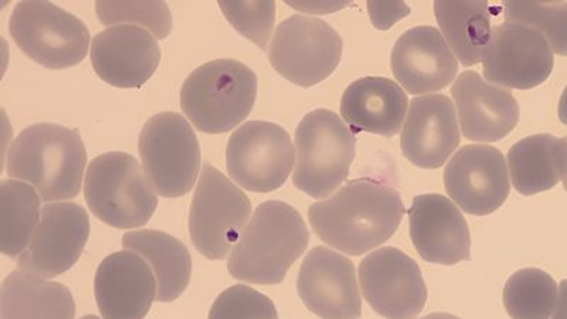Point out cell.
I'll list each match as a JSON object with an SVG mask.
<instances>
[{"mask_svg":"<svg viewBox=\"0 0 567 319\" xmlns=\"http://www.w3.org/2000/svg\"><path fill=\"white\" fill-rule=\"evenodd\" d=\"M404 213L406 207L394 187L362 177L313 204L308 216L313 231L328 246L362 256L396 233Z\"/></svg>","mask_w":567,"mask_h":319,"instance_id":"1","label":"cell"},{"mask_svg":"<svg viewBox=\"0 0 567 319\" xmlns=\"http://www.w3.org/2000/svg\"><path fill=\"white\" fill-rule=\"evenodd\" d=\"M310 231L300 213L280 200L257 207L229 257L237 280L277 286L307 250Z\"/></svg>","mask_w":567,"mask_h":319,"instance_id":"2","label":"cell"},{"mask_svg":"<svg viewBox=\"0 0 567 319\" xmlns=\"http://www.w3.org/2000/svg\"><path fill=\"white\" fill-rule=\"evenodd\" d=\"M85 164L87 152L78 131L55 124L29 126L7 155L8 175L28 182L45 202L78 196Z\"/></svg>","mask_w":567,"mask_h":319,"instance_id":"3","label":"cell"},{"mask_svg":"<svg viewBox=\"0 0 567 319\" xmlns=\"http://www.w3.org/2000/svg\"><path fill=\"white\" fill-rule=\"evenodd\" d=\"M257 75L246 64L220 59L200 65L181 90L187 119L205 134H225L250 115L257 97Z\"/></svg>","mask_w":567,"mask_h":319,"instance_id":"4","label":"cell"},{"mask_svg":"<svg viewBox=\"0 0 567 319\" xmlns=\"http://www.w3.org/2000/svg\"><path fill=\"white\" fill-rule=\"evenodd\" d=\"M354 156L357 136L341 116L313 110L297 126L293 186L313 199H323L348 179Z\"/></svg>","mask_w":567,"mask_h":319,"instance_id":"5","label":"cell"},{"mask_svg":"<svg viewBox=\"0 0 567 319\" xmlns=\"http://www.w3.org/2000/svg\"><path fill=\"white\" fill-rule=\"evenodd\" d=\"M84 196L90 210L115 229L145 226L158 206L144 168L125 152H109L91 161Z\"/></svg>","mask_w":567,"mask_h":319,"instance_id":"6","label":"cell"},{"mask_svg":"<svg viewBox=\"0 0 567 319\" xmlns=\"http://www.w3.org/2000/svg\"><path fill=\"white\" fill-rule=\"evenodd\" d=\"M251 202L210 164L197 182L189 215L190 239L197 251L210 260L230 255L250 222Z\"/></svg>","mask_w":567,"mask_h":319,"instance_id":"7","label":"cell"},{"mask_svg":"<svg viewBox=\"0 0 567 319\" xmlns=\"http://www.w3.org/2000/svg\"><path fill=\"white\" fill-rule=\"evenodd\" d=\"M142 168L156 195L181 197L194 189L200 172V146L184 116L161 113L142 128Z\"/></svg>","mask_w":567,"mask_h":319,"instance_id":"8","label":"cell"},{"mask_svg":"<svg viewBox=\"0 0 567 319\" xmlns=\"http://www.w3.org/2000/svg\"><path fill=\"white\" fill-rule=\"evenodd\" d=\"M14 43L49 70L78 65L90 49V33L74 14L49 2H20L9 19Z\"/></svg>","mask_w":567,"mask_h":319,"instance_id":"9","label":"cell"},{"mask_svg":"<svg viewBox=\"0 0 567 319\" xmlns=\"http://www.w3.org/2000/svg\"><path fill=\"white\" fill-rule=\"evenodd\" d=\"M342 49L341 35L327 22L296 14L277 28L268 59L284 79L307 89L337 70Z\"/></svg>","mask_w":567,"mask_h":319,"instance_id":"10","label":"cell"},{"mask_svg":"<svg viewBox=\"0 0 567 319\" xmlns=\"http://www.w3.org/2000/svg\"><path fill=\"white\" fill-rule=\"evenodd\" d=\"M296 162L290 135L268 121H250L230 136L227 172L237 185L256 194L280 189Z\"/></svg>","mask_w":567,"mask_h":319,"instance_id":"11","label":"cell"},{"mask_svg":"<svg viewBox=\"0 0 567 319\" xmlns=\"http://www.w3.org/2000/svg\"><path fill=\"white\" fill-rule=\"evenodd\" d=\"M363 297L374 312L386 319H414L427 301L422 270L396 247H383L359 266Z\"/></svg>","mask_w":567,"mask_h":319,"instance_id":"12","label":"cell"},{"mask_svg":"<svg viewBox=\"0 0 567 319\" xmlns=\"http://www.w3.org/2000/svg\"><path fill=\"white\" fill-rule=\"evenodd\" d=\"M89 236L84 207L70 202L45 205L29 247L18 258L19 270L43 280L62 276L79 261Z\"/></svg>","mask_w":567,"mask_h":319,"instance_id":"13","label":"cell"},{"mask_svg":"<svg viewBox=\"0 0 567 319\" xmlns=\"http://www.w3.org/2000/svg\"><path fill=\"white\" fill-rule=\"evenodd\" d=\"M555 60L544 35L524 24L493 29L483 55L485 79L501 88L529 90L549 79Z\"/></svg>","mask_w":567,"mask_h":319,"instance_id":"14","label":"cell"},{"mask_svg":"<svg viewBox=\"0 0 567 319\" xmlns=\"http://www.w3.org/2000/svg\"><path fill=\"white\" fill-rule=\"evenodd\" d=\"M444 186L461 210L473 216L491 215L505 204L511 192L504 155L494 146H464L445 166Z\"/></svg>","mask_w":567,"mask_h":319,"instance_id":"15","label":"cell"},{"mask_svg":"<svg viewBox=\"0 0 567 319\" xmlns=\"http://www.w3.org/2000/svg\"><path fill=\"white\" fill-rule=\"evenodd\" d=\"M297 288L308 310L321 319L362 317V297L353 263L327 247L308 253Z\"/></svg>","mask_w":567,"mask_h":319,"instance_id":"16","label":"cell"},{"mask_svg":"<svg viewBox=\"0 0 567 319\" xmlns=\"http://www.w3.org/2000/svg\"><path fill=\"white\" fill-rule=\"evenodd\" d=\"M94 294L103 319H144L156 301L158 284L144 257L120 251L99 266Z\"/></svg>","mask_w":567,"mask_h":319,"instance_id":"17","label":"cell"},{"mask_svg":"<svg viewBox=\"0 0 567 319\" xmlns=\"http://www.w3.org/2000/svg\"><path fill=\"white\" fill-rule=\"evenodd\" d=\"M409 222L410 237L424 261L455 266L470 260L467 222L447 197L433 194L414 197Z\"/></svg>","mask_w":567,"mask_h":319,"instance_id":"18","label":"cell"},{"mask_svg":"<svg viewBox=\"0 0 567 319\" xmlns=\"http://www.w3.org/2000/svg\"><path fill=\"white\" fill-rule=\"evenodd\" d=\"M91 63L99 78L120 89H140L161 63L158 42L148 30L113 27L95 35Z\"/></svg>","mask_w":567,"mask_h":319,"instance_id":"19","label":"cell"},{"mask_svg":"<svg viewBox=\"0 0 567 319\" xmlns=\"http://www.w3.org/2000/svg\"><path fill=\"white\" fill-rule=\"evenodd\" d=\"M394 78L408 93L429 94L452 84L457 58L444 35L432 27H419L400 35L390 58Z\"/></svg>","mask_w":567,"mask_h":319,"instance_id":"20","label":"cell"},{"mask_svg":"<svg viewBox=\"0 0 567 319\" xmlns=\"http://www.w3.org/2000/svg\"><path fill=\"white\" fill-rule=\"evenodd\" d=\"M400 145L403 155L419 168H442L460 145V126L453 101L443 94L412 100Z\"/></svg>","mask_w":567,"mask_h":319,"instance_id":"21","label":"cell"},{"mask_svg":"<svg viewBox=\"0 0 567 319\" xmlns=\"http://www.w3.org/2000/svg\"><path fill=\"white\" fill-rule=\"evenodd\" d=\"M461 131L465 138L496 142L511 134L519 121L518 101L508 90L487 83L475 71H464L454 81Z\"/></svg>","mask_w":567,"mask_h":319,"instance_id":"22","label":"cell"},{"mask_svg":"<svg viewBox=\"0 0 567 319\" xmlns=\"http://www.w3.org/2000/svg\"><path fill=\"white\" fill-rule=\"evenodd\" d=\"M409 99L398 83L386 78L353 81L341 100L343 121L353 133L394 136L402 128Z\"/></svg>","mask_w":567,"mask_h":319,"instance_id":"23","label":"cell"},{"mask_svg":"<svg viewBox=\"0 0 567 319\" xmlns=\"http://www.w3.org/2000/svg\"><path fill=\"white\" fill-rule=\"evenodd\" d=\"M125 250L136 253L148 261L154 271L158 294L156 301L172 302L185 292L190 282L192 258L184 243L168 233L136 230L123 237Z\"/></svg>","mask_w":567,"mask_h":319,"instance_id":"24","label":"cell"},{"mask_svg":"<svg viewBox=\"0 0 567 319\" xmlns=\"http://www.w3.org/2000/svg\"><path fill=\"white\" fill-rule=\"evenodd\" d=\"M2 319H74L75 302L68 287L13 271L2 284Z\"/></svg>","mask_w":567,"mask_h":319,"instance_id":"25","label":"cell"},{"mask_svg":"<svg viewBox=\"0 0 567 319\" xmlns=\"http://www.w3.org/2000/svg\"><path fill=\"white\" fill-rule=\"evenodd\" d=\"M434 13L461 64L471 68L483 62L493 32L488 2H435Z\"/></svg>","mask_w":567,"mask_h":319,"instance_id":"26","label":"cell"},{"mask_svg":"<svg viewBox=\"0 0 567 319\" xmlns=\"http://www.w3.org/2000/svg\"><path fill=\"white\" fill-rule=\"evenodd\" d=\"M40 194L22 181H2L0 185V250L20 257L30 245L42 219Z\"/></svg>","mask_w":567,"mask_h":319,"instance_id":"27","label":"cell"},{"mask_svg":"<svg viewBox=\"0 0 567 319\" xmlns=\"http://www.w3.org/2000/svg\"><path fill=\"white\" fill-rule=\"evenodd\" d=\"M556 145V136L538 134L516 142L509 150L511 181L520 195H538L559 184Z\"/></svg>","mask_w":567,"mask_h":319,"instance_id":"28","label":"cell"},{"mask_svg":"<svg viewBox=\"0 0 567 319\" xmlns=\"http://www.w3.org/2000/svg\"><path fill=\"white\" fill-rule=\"evenodd\" d=\"M558 297V284L539 268L516 271L504 288L505 310L513 319H550Z\"/></svg>","mask_w":567,"mask_h":319,"instance_id":"29","label":"cell"},{"mask_svg":"<svg viewBox=\"0 0 567 319\" xmlns=\"http://www.w3.org/2000/svg\"><path fill=\"white\" fill-rule=\"evenodd\" d=\"M506 22L524 24L544 35L551 52L567 55V3L506 2Z\"/></svg>","mask_w":567,"mask_h":319,"instance_id":"30","label":"cell"},{"mask_svg":"<svg viewBox=\"0 0 567 319\" xmlns=\"http://www.w3.org/2000/svg\"><path fill=\"white\" fill-rule=\"evenodd\" d=\"M95 10L105 27L138 24L161 40L172 32V13L165 2H97Z\"/></svg>","mask_w":567,"mask_h":319,"instance_id":"31","label":"cell"},{"mask_svg":"<svg viewBox=\"0 0 567 319\" xmlns=\"http://www.w3.org/2000/svg\"><path fill=\"white\" fill-rule=\"evenodd\" d=\"M219 8L237 32L267 49L276 22L275 2H219Z\"/></svg>","mask_w":567,"mask_h":319,"instance_id":"32","label":"cell"},{"mask_svg":"<svg viewBox=\"0 0 567 319\" xmlns=\"http://www.w3.org/2000/svg\"><path fill=\"white\" fill-rule=\"evenodd\" d=\"M209 319H278V312L265 294L251 287L235 286L217 297Z\"/></svg>","mask_w":567,"mask_h":319,"instance_id":"33","label":"cell"},{"mask_svg":"<svg viewBox=\"0 0 567 319\" xmlns=\"http://www.w3.org/2000/svg\"><path fill=\"white\" fill-rule=\"evenodd\" d=\"M374 28L389 29L396 20L408 17L410 8L404 3H368Z\"/></svg>","mask_w":567,"mask_h":319,"instance_id":"34","label":"cell"},{"mask_svg":"<svg viewBox=\"0 0 567 319\" xmlns=\"http://www.w3.org/2000/svg\"><path fill=\"white\" fill-rule=\"evenodd\" d=\"M293 9L301 10V12L313 14H326L337 12V10L346 8L348 3H331V2H287Z\"/></svg>","mask_w":567,"mask_h":319,"instance_id":"35","label":"cell"},{"mask_svg":"<svg viewBox=\"0 0 567 319\" xmlns=\"http://www.w3.org/2000/svg\"><path fill=\"white\" fill-rule=\"evenodd\" d=\"M556 160H558L560 179L564 182L567 192V136L558 140V145H556Z\"/></svg>","mask_w":567,"mask_h":319,"instance_id":"36","label":"cell"},{"mask_svg":"<svg viewBox=\"0 0 567 319\" xmlns=\"http://www.w3.org/2000/svg\"><path fill=\"white\" fill-rule=\"evenodd\" d=\"M551 319H567V280L560 282L558 303Z\"/></svg>","mask_w":567,"mask_h":319,"instance_id":"37","label":"cell"},{"mask_svg":"<svg viewBox=\"0 0 567 319\" xmlns=\"http://www.w3.org/2000/svg\"><path fill=\"white\" fill-rule=\"evenodd\" d=\"M559 120L567 126V85L559 100Z\"/></svg>","mask_w":567,"mask_h":319,"instance_id":"38","label":"cell"},{"mask_svg":"<svg viewBox=\"0 0 567 319\" xmlns=\"http://www.w3.org/2000/svg\"><path fill=\"white\" fill-rule=\"evenodd\" d=\"M422 319H461V318L452 316V313L435 312V313H430V316H425Z\"/></svg>","mask_w":567,"mask_h":319,"instance_id":"39","label":"cell"},{"mask_svg":"<svg viewBox=\"0 0 567 319\" xmlns=\"http://www.w3.org/2000/svg\"><path fill=\"white\" fill-rule=\"evenodd\" d=\"M80 319H100V318L95 317V316H85V317L80 318Z\"/></svg>","mask_w":567,"mask_h":319,"instance_id":"40","label":"cell"}]
</instances>
